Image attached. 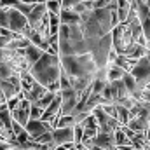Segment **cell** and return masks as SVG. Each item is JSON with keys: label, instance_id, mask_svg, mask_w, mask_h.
Segmentation results:
<instances>
[{"label": "cell", "instance_id": "8", "mask_svg": "<svg viewBox=\"0 0 150 150\" xmlns=\"http://www.w3.org/2000/svg\"><path fill=\"white\" fill-rule=\"evenodd\" d=\"M61 94V115H72L79 103V93L75 91L74 87L70 89H65L59 93Z\"/></svg>", "mask_w": 150, "mask_h": 150}, {"label": "cell", "instance_id": "2", "mask_svg": "<svg viewBox=\"0 0 150 150\" xmlns=\"http://www.w3.org/2000/svg\"><path fill=\"white\" fill-rule=\"evenodd\" d=\"M61 59V70L68 75V79L77 77H93L98 72V65L91 54L82 56H59Z\"/></svg>", "mask_w": 150, "mask_h": 150}, {"label": "cell", "instance_id": "32", "mask_svg": "<svg viewBox=\"0 0 150 150\" xmlns=\"http://www.w3.org/2000/svg\"><path fill=\"white\" fill-rule=\"evenodd\" d=\"M113 150H120V149H119V147H115V149H113Z\"/></svg>", "mask_w": 150, "mask_h": 150}, {"label": "cell", "instance_id": "29", "mask_svg": "<svg viewBox=\"0 0 150 150\" xmlns=\"http://www.w3.org/2000/svg\"><path fill=\"white\" fill-rule=\"evenodd\" d=\"M142 101L150 103V84H147V86L142 89Z\"/></svg>", "mask_w": 150, "mask_h": 150}, {"label": "cell", "instance_id": "34", "mask_svg": "<svg viewBox=\"0 0 150 150\" xmlns=\"http://www.w3.org/2000/svg\"><path fill=\"white\" fill-rule=\"evenodd\" d=\"M49 150H54V149H49Z\"/></svg>", "mask_w": 150, "mask_h": 150}, {"label": "cell", "instance_id": "9", "mask_svg": "<svg viewBox=\"0 0 150 150\" xmlns=\"http://www.w3.org/2000/svg\"><path fill=\"white\" fill-rule=\"evenodd\" d=\"M67 143H75L74 127H56L52 131V147L67 145Z\"/></svg>", "mask_w": 150, "mask_h": 150}, {"label": "cell", "instance_id": "25", "mask_svg": "<svg viewBox=\"0 0 150 150\" xmlns=\"http://www.w3.org/2000/svg\"><path fill=\"white\" fill-rule=\"evenodd\" d=\"M45 5H47V11H49V12H54V14H59L61 9H63L61 0H47Z\"/></svg>", "mask_w": 150, "mask_h": 150}, {"label": "cell", "instance_id": "5", "mask_svg": "<svg viewBox=\"0 0 150 150\" xmlns=\"http://www.w3.org/2000/svg\"><path fill=\"white\" fill-rule=\"evenodd\" d=\"M93 115L96 117V120H98V127H100L101 133H115V131L120 127V122H119L117 119L110 117V115L105 112L101 107H96V108L93 110Z\"/></svg>", "mask_w": 150, "mask_h": 150}, {"label": "cell", "instance_id": "11", "mask_svg": "<svg viewBox=\"0 0 150 150\" xmlns=\"http://www.w3.org/2000/svg\"><path fill=\"white\" fill-rule=\"evenodd\" d=\"M26 133L32 136V140L35 142L38 136H42V134H45V133H51V131H54L52 129V126L49 124V122H44V120H30L28 124H26Z\"/></svg>", "mask_w": 150, "mask_h": 150}, {"label": "cell", "instance_id": "19", "mask_svg": "<svg viewBox=\"0 0 150 150\" xmlns=\"http://www.w3.org/2000/svg\"><path fill=\"white\" fill-rule=\"evenodd\" d=\"M61 28V21H59V14L49 12V33L51 35H58Z\"/></svg>", "mask_w": 150, "mask_h": 150}, {"label": "cell", "instance_id": "1", "mask_svg": "<svg viewBox=\"0 0 150 150\" xmlns=\"http://www.w3.org/2000/svg\"><path fill=\"white\" fill-rule=\"evenodd\" d=\"M61 72L63 70H61V59H59V56L58 54H49V52H44V56L30 68L32 77L37 80L38 84H42L44 87H47V89H51L54 84L59 82Z\"/></svg>", "mask_w": 150, "mask_h": 150}, {"label": "cell", "instance_id": "18", "mask_svg": "<svg viewBox=\"0 0 150 150\" xmlns=\"http://www.w3.org/2000/svg\"><path fill=\"white\" fill-rule=\"evenodd\" d=\"M127 74V72H124L120 67H117V65H107V80L108 82H113V80H122V77Z\"/></svg>", "mask_w": 150, "mask_h": 150}, {"label": "cell", "instance_id": "14", "mask_svg": "<svg viewBox=\"0 0 150 150\" xmlns=\"http://www.w3.org/2000/svg\"><path fill=\"white\" fill-rule=\"evenodd\" d=\"M23 93H25V91H23ZM47 93H49V89H47V87H44L42 84L35 82V86L32 87V91L25 93V98H26V100H28V101H30L32 105H35L38 100H40V98H44V96H45Z\"/></svg>", "mask_w": 150, "mask_h": 150}, {"label": "cell", "instance_id": "27", "mask_svg": "<svg viewBox=\"0 0 150 150\" xmlns=\"http://www.w3.org/2000/svg\"><path fill=\"white\" fill-rule=\"evenodd\" d=\"M74 134H75V145H82V138H84V127L80 124L74 126Z\"/></svg>", "mask_w": 150, "mask_h": 150}, {"label": "cell", "instance_id": "12", "mask_svg": "<svg viewBox=\"0 0 150 150\" xmlns=\"http://www.w3.org/2000/svg\"><path fill=\"white\" fill-rule=\"evenodd\" d=\"M30 110H32V103L25 98V100H21V103H19V107L14 110V112H11L12 115V120H16L18 124H21L23 127H26V124L30 122Z\"/></svg>", "mask_w": 150, "mask_h": 150}, {"label": "cell", "instance_id": "26", "mask_svg": "<svg viewBox=\"0 0 150 150\" xmlns=\"http://www.w3.org/2000/svg\"><path fill=\"white\" fill-rule=\"evenodd\" d=\"M107 80H93V84H91V91L94 93V94H101L103 93V89L107 87Z\"/></svg>", "mask_w": 150, "mask_h": 150}, {"label": "cell", "instance_id": "13", "mask_svg": "<svg viewBox=\"0 0 150 150\" xmlns=\"http://www.w3.org/2000/svg\"><path fill=\"white\" fill-rule=\"evenodd\" d=\"M47 14H49V11H47V5H45V4H35V7L32 9V12L26 16L30 26H32L33 30H38L40 23L44 21V18H45Z\"/></svg>", "mask_w": 150, "mask_h": 150}, {"label": "cell", "instance_id": "22", "mask_svg": "<svg viewBox=\"0 0 150 150\" xmlns=\"http://www.w3.org/2000/svg\"><path fill=\"white\" fill-rule=\"evenodd\" d=\"M12 75H19L9 63H5V61H0V80L2 79H9V77H12Z\"/></svg>", "mask_w": 150, "mask_h": 150}, {"label": "cell", "instance_id": "20", "mask_svg": "<svg viewBox=\"0 0 150 150\" xmlns=\"http://www.w3.org/2000/svg\"><path fill=\"white\" fill-rule=\"evenodd\" d=\"M115 134V147H124V145H131V140L126 136V133H124V129H122V126L113 133Z\"/></svg>", "mask_w": 150, "mask_h": 150}, {"label": "cell", "instance_id": "3", "mask_svg": "<svg viewBox=\"0 0 150 150\" xmlns=\"http://www.w3.org/2000/svg\"><path fill=\"white\" fill-rule=\"evenodd\" d=\"M0 28H7L12 33H18V35L26 38L30 35V32L33 30L28 23V18L14 7H2L0 9Z\"/></svg>", "mask_w": 150, "mask_h": 150}, {"label": "cell", "instance_id": "30", "mask_svg": "<svg viewBox=\"0 0 150 150\" xmlns=\"http://www.w3.org/2000/svg\"><path fill=\"white\" fill-rule=\"evenodd\" d=\"M23 131H25V127H23L21 124H18L16 120H12V133H14V134L18 136V134H21Z\"/></svg>", "mask_w": 150, "mask_h": 150}, {"label": "cell", "instance_id": "24", "mask_svg": "<svg viewBox=\"0 0 150 150\" xmlns=\"http://www.w3.org/2000/svg\"><path fill=\"white\" fill-rule=\"evenodd\" d=\"M56 94H58V93H51V91H49V93H47V94H45L44 98H40V100H38L37 103H35V105H37L38 108L45 110V108H47V107H49V105L52 103V100L56 98Z\"/></svg>", "mask_w": 150, "mask_h": 150}, {"label": "cell", "instance_id": "31", "mask_svg": "<svg viewBox=\"0 0 150 150\" xmlns=\"http://www.w3.org/2000/svg\"><path fill=\"white\" fill-rule=\"evenodd\" d=\"M4 103H7V100H5V96H4V93L0 89V105H4Z\"/></svg>", "mask_w": 150, "mask_h": 150}, {"label": "cell", "instance_id": "23", "mask_svg": "<svg viewBox=\"0 0 150 150\" xmlns=\"http://www.w3.org/2000/svg\"><path fill=\"white\" fill-rule=\"evenodd\" d=\"M75 124V117L74 115H61L59 119H58V122H56V127H74ZM54 127V129H56Z\"/></svg>", "mask_w": 150, "mask_h": 150}, {"label": "cell", "instance_id": "15", "mask_svg": "<svg viewBox=\"0 0 150 150\" xmlns=\"http://www.w3.org/2000/svg\"><path fill=\"white\" fill-rule=\"evenodd\" d=\"M59 21L61 25H79L80 23V14L75 12L74 9H61L59 12Z\"/></svg>", "mask_w": 150, "mask_h": 150}, {"label": "cell", "instance_id": "17", "mask_svg": "<svg viewBox=\"0 0 150 150\" xmlns=\"http://www.w3.org/2000/svg\"><path fill=\"white\" fill-rule=\"evenodd\" d=\"M145 54H147V47L142 45V44H138V42H134V44L124 52V56L129 58V59H133V61H138V59L145 58Z\"/></svg>", "mask_w": 150, "mask_h": 150}, {"label": "cell", "instance_id": "21", "mask_svg": "<svg viewBox=\"0 0 150 150\" xmlns=\"http://www.w3.org/2000/svg\"><path fill=\"white\" fill-rule=\"evenodd\" d=\"M35 79L32 77V74L28 72V74H21V89L25 91V93H28V91H32V87L35 86Z\"/></svg>", "mask_w": 150, "mask_h": 150}, {"label": "cell", "instance_id": "16", "mask_svg": "<svg viewBox=\"0 0 150 150\" xmlns=\"http://www.w3.org/2000/svg\"><path fill=\"white\" fill-rule=\"evenodd\" d=\"M42 56H44V51H42L40 47H37V45H33V44H30V45L25 49V58H26V63L30 65V68L37 63Z\"/></svg>", "mask_w": 150, "mask_h": 150}, {"label": "cell", "instance_id": "4", "mask_svg": "<svg viewBox=\"0 0 150 150\" xmlns=\"http://www.w3.org/2000/svg\"><path fill=\"white\" fill-rule=\"evenodd\" d=\"M134 44V37L131 32V26L127 23H119L112 30V45L117 54H124L131 45Z\"/></svg>", "mask_w": 150, "mask_h": 150}, {"label": "cell", "instance_id": "33", "mask_svg": "<svg viewBox=\"0 0 150 150\" xmlns=\"http://www.w3.org/2000/svg\"><path fill=\"white\" fill-rule=\"evenodd\" d=\"M147 150H150V145H149V147H147Z\"/></svg>", "mask_w": 150, "mask_h": 150}, {"label": "cell", "instance_id": "6", "mask_svg": "<svg viewBox=\"0 0 150 150\" xmlns=\"http://www.w3.org/2000/svg\"><path fill=\"white\" fill-rule=\"evenodd\" d=\"M131 75L136 79L138 89H140V93H142V89H143L147 84H150V61L147 58L138 59L136 65H134L133 70H131Z\"/></svg>", "mask_w": 150, "mask_h": 150}, {"label": "cell", "instance_id": "10", "mask_svg": "<svg viewBox=\"0 0 150 150\" xmlns=\"http://www.w3.org/2000/svg\"><path fill=\"white\" fill-rule=\"evenodd\" d=\"M89 145H94L101 150H113L115 149V134L113 133H98L96 138H93L91 142H87L84 147H89Z\"/></svg>", "mask_w": 150, "mask_h": 150}, {"label": "cell", "instance_id": "28", "mask_svg": "<svg viewBox=\"0 0 150 150\" xmlns=\"http://www.w3.org/2000/svg\"><path fill=\"white\" fill-rule=\"evenodd\" d=\"M42 113H44L42 108H38L37 105H32V110H30V120H38V119L42 117Z\"/></svg>", "mask_w": 150, "mask_h": 150}, {"label": "cell", "instance_id": "7", "mask_svg": "<svg viewBox=\"0 0 150 150\" xmlns=\"http://www.w3.org/2000/svg\"><path fill=\"white\" fill-rule=\"evenodd\" d=\"M0 89L5 96V100H11L14 96H18L23 89H21V75H12L9 79H2L0 80Z\"/></svg>", "mask_w": 150, "mask_h": 150}]
</instances>
